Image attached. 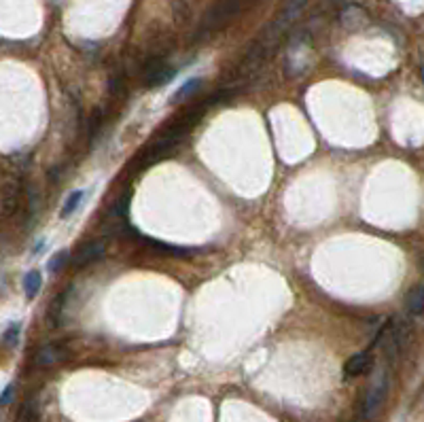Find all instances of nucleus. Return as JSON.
Returning a JSON list of instances; mask_svg holds the SVG:
<instances>
[{"label": "nucleus", "mask_w": 424, "mask_h": 422, "mask_svg": "<svg viewBox=\"0 0 424 422\" xmlns=\"http://www.w3.org/2000/svg\"><path fill=\"white\" fill-rule=\"evenodd\" d=\"M257 0H219V3L212 7V11L208 13L200 32L206 34V32H217V30L225 28L231 19H236L246 9H251Z\"/></svg>", "instance_id": "f257e3e1"}, {"label": "nucleus", "mask_w": 424, "mask_h": 422, "mask_svg": "<svg viewBox=\"0 0 424 422\" xmlns=\"http://www.w3.org/2000/svg\"><path fill=\"white\" fill-rule=\"evenodd\" d=\"M386 395H388V380L382 376V378L371 386V389L365 393V399H363V403H361V414H363L365 420L373 418V416L380 412V407H382L384 401H386Z\"/></svg>", "instance_id": "f03ea898"}, {"label": "nucleus", "mask_w": 424, "mask_h": 422, "mask_svg": "<svg viewBox=\"0 0 424 422\" xmlns=\"http://www.w3.org/2000/svg\"><path fill=\"white\" fill-rule=\"evenodd\" d=\"M176 75V70L170 66V64H166L164 60H151L147 66H145V83H147V87H161V85H166L172 77Z\"/></svg>", "instance_id": "7ed1b4c3"}, {"label": "nucleus", "mask_w": 424, "mask_h": 422, "mask_svg": "<svg viewBox=\"0 0 424 422\" xmlns=\"http://www.w3.org/2000/svg\"><path fill=\"white\" fill-rule=\"evenodd\" d=\"M104 253H106V242H104V240H94V242L83 244L81 249L75 253L73 263H75L77 267H81V265H87V263H94V261L102 259Z\"/></svg>", "instance_id": "20e7f679"}, {"label": "nucleus", "mask_w": 424, "mask_h": 422, "mask_svg": "<svg viewBox=\"0 0 424 422\" xmlns=\"http://www.w3.org/2000/svg\"><path fill=\"white\" fill-rule=\"evenodd\" d=\"M373 365V355L369 353V350H365V353H359V355H352L348 361H346V376L348 378H357V376H365Z\"/></svg>", "instance_id": "39448f33"}, {"label": "nucleus", "mask_w": 424, "mask_h": 422, "mask_svg": "<svg viewBox=\"0 0 424 422\" xmlns=\"http://www.w3.org/2000/svg\"><path fill=\"white\" fill-rule=\"evenodd\" d=\"M68 348L62 346V344H49L45 348L39 350V355H37V363L41 367H49V365H55V363H62L68 359Z\"/></svg>", "instance_id": "423d86ee"}, {"label": "nucleus", "mask_w": 424, "mask_h": 422, "mask_svg": "<svg viewBox=\"0 0 424 422\" xmlns=\"http://www.w3.org/2000/svg\"><path fill=\"white\" fill-rule=\"evenodd\" d=\"M405 308L409 314L414 316H420L424 312V291H422V285L414 287L407 295H405Z\"/></svg>", "instance_id": "0eeeda50"}, {"label": "nucleus", "mask_w": 424, "mask_h": 422, "mask_svg": "<svg viewBox=\"0 0 424 422\" xmlns=\"http://www.w3.org/2000/svg\"><path fill=\"white\" fill-rule=\"evenodd\" d=\"M68 295H70V289H66L64 293H60V295L53 299L51 308H49V321H51L53 327H60V323H62V314H64V306H66Z\"/></svg>", "instance_id": "6e6552de"}, {"label": "nucleus", "mask_w": 424, "mask_h": 422, "mask_svg": "<svg viewBox=\"0 0 424 422\" xmlns=\"http://www.w3.org/2000/svg\"><path fill=\"white\" fill-rule=\"evenodd\" d=\"M41 285H43V278H41V274H39L37 270L28 272V274H26V278H24L26 297H28V299H34V297H37V293L41 291Z\"/></svg>", "instance_id": "1a4fd4ad"}, {"label": "nucleus", "mask_w": 424, "mask_h": 422, "mask_svg": "<svg viewBox=\"0 0 424 422\" xmlns=\"http://www.w3.org/2000/svg\"><path fill=\"white\" fill-rule=\"evenodd\" d=\"M83 197H85V191H83V189H77V191L70 193V195L66 197L64 208H62V219H68L73 213H77V208H79V204L83 202Z\"/></svg>", "instance_id": "9d476101"}, {"label": "nucleus", "mask_w": 424, "mask_h": 422, "mask_svg": "<svg viewBox=\"0 0 424 422\" xmlns=\"http://www.w3.org/2000/svg\"><path fill=\"white\" fill-rule=\"evenodd\" d=\"M200 85H202V79H189L187 83H183L181 85V89L174 94V100L179 102V100H185V98H189L191 94H195L197 89H200Z\"/></svg>", "instance_id": "9b49d317"}, {"label": "nucleus", "mask_w": 424, "mask_h": 422, "mask_svg": "<svg viewBox=\"0 0 424 422\" xmlns=\"http://www.w3.org/2000/svg\"><path fill=\"white\" fill-rule=\"evenodd\" d=\"M19 333H21V325H19V323H13V325L5 331L3 342H5L9 348H13V346H17V342H19Z\"/></svg>", "instance_id": "f8f14e48"}, {"label": "nucleus", "mask_w": 424, "mask_h": 422, "mask_svg": "<svg viewBox=\"0 0 424 422\" xmlns=\"http://www.w3.org/2000/svg\"><path fill=\"white\" fill-rule=\"evenodd\" d=\"M64 263H66V253H60V255H55V257L49 261V270H51V272H60Z\"/></svg>", "instance_id": "ddd939ff"}, {"label": "nucleus", "mask_w": 424, "mask_h": 422, "mask_svg": "<svg viewBox=\"0 0 424 422\" xmlns=\"http://www.w3.org/2000/svg\"><path fill=\"white\" fill-rule=\"evenodd\" d=\"M11 397H13V386L9 384L7 389L3 391V395H0V405H7L11 401Z\"/></svg>", "instance_id": "4468645a"}, {"label": "nucleus", "mask_w": 424, "mask_h": 422, "mask_svg": "<svg viewBox=\"0 0 424 422\" xmlns=\"http://www.w3.org/2000/svg\"><path fill=\"white\" fill-rule=\"evenodd\" d=\"M181 3H183V5H187V7L191 9V7H193V5L197 3V0H181Z\"/></svg>", "instance_id": "2eb2a0df"}]
</instances>
